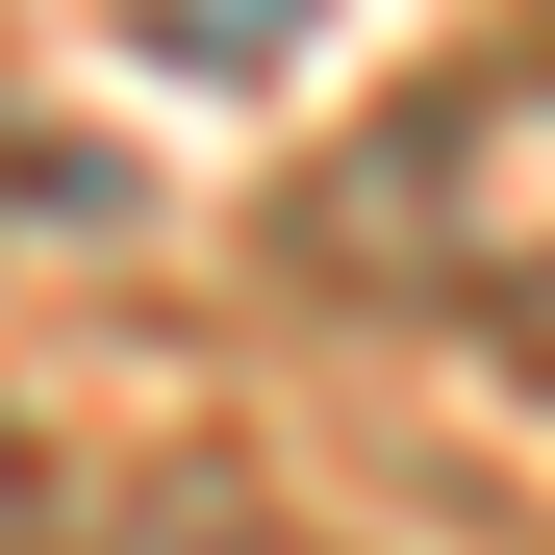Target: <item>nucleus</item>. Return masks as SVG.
Masks as SVG:
<instances>
[{
	"instance_id": "f257e3e1",
	"label": "nucleus",
	"mask_w": 555,
	"mask_h": 555,
	"mask_svg": "<svg viewBox=\"0 0 555 555\" xmlns=\"http://www.w3.org/2000/svg\"><path fill=\"white\" fill-rule=\"evenodd\" d=\"M304 253L379 278V304L530 328V304H555V76H454V102L353 127V152L304 177Z\"/></svg>"
},
{
	"instance_id": "f03ea898",
	"label": "nucleus",
	"mask_w": 555,
	"mask_h": 555,
	"mask_svg": "<svg viewBox=\"0 0 555 555\" xmlns=\"http://www.w3.org/2000/svg\"><path fill=\"white\" fill-rule=\"evenodd\" d=\"M51 203H76V177H51V152H26V127H0V228H51Z\"/></svg>"
},
{
	"instance_id": "7ed1b4c3",
	"label": "nucleus",
	"mask_w": 555,
	"mask_h": 555,
	"mask_svg": "<svg viewBox=\"0 0 555 555\" xmlns=\"http://www.w3.org/2000/svg\"><path fill=\"white\" fill-rule=\"evenodd\" d=\"M505 353H530V379H555V304H530V328H505Z\"/></svg>"
},
{
	"instance_id": "20e7f679",
	"label": "nucleus",
	"mask_w": 555,
	"mask_h": 555,
	"mask_svg": "<svg viewBox=\"0 0 555 555\" xmlns=\"http://www.w3.org/2000/svg\"><path fill=\"white\" fill-rule=\"evenodd\" d=\"M0 530H26V454H0Z\"/></svg>"
}]
</instances>
